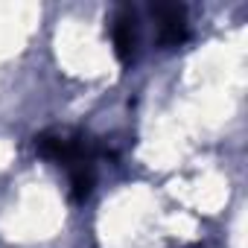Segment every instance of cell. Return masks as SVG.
Masks as SVG:
<instances>
[{"instance_id": "cell-1", "label": "cell", "mask_w": 248, "mask_h": 248, "mask_svg": "<svg viewBox=\"0 0 248 248\" xmlns=\"http://www.w3.org/2000/svg\"><path fill=\"white\" fill-rule=\"evenodd\" d=\"M158 24H161V44L164 47H181L187 41V21L181 6H158L155 9Z\"/></svg>"}, {"instance_id": "cell-2", "label": "cell", "mask_w": 248, "mask_h": 248, "mask_svg": "<svg viewBox=\"0 0 248 248\" xmlns=\"http://www.w3.org/2000/svg\"><path fill=\"white\" fill-rule=\"evenodd\" d=\"M111 38H114V53L120 59V64H129L135 59V18L132 12L123 9L117 18H114V27H111Z\"/></svg>"}]
</instances>
